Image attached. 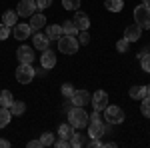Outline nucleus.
<instances>
[{
  "instance_id": "f257e3e1",
  "label": "nucleus",
  "mask_w": 150,
  "mask_h": 148,
  "mask_svg": "<svg viewBox=\"0 0 150 148\" xmlns=\"http://www.w3.org/2000/svg\"><path fill=\"white\" fill-rule=\"evenodd\" d=\"M68 122L74 126V128L82 130V128L88 126L90 118H88V112H86L82 106H72V108H68Z\"/></svg>"
},
{
  "instance_id": "f03ea898",
  "label": "nucleus",
  "mask_w": 150,
  "mask_h": 148,
  "mask_svg": "<svg viewBox=\"0 0 150 148\" xmlns=\"http://www.w3.org/2000/svg\"><path fill=\"white\" fill-rule=\"evenodd\" d=\"M56 42H58V50H60L62 54H76V52H78V48H80L78 38H76V36H72V34H62Z\"/></svg>"
},
{
  "instance_id": "7ed1b4c3",
  "label": "nucleus",
  "mask_w": 150,
  "mask_h": 148,
  "mask_svg": "<svg viewBox=\"0 0 150 148\" xmlns=\"http://www.w3.org/2000/svg\"><path fill=\"white\" fill-rule=\"evenodd\" d=\"M134 22L138 24L142 30H150V6L148 4H140L134 8Z\"/></svg>"
},
{
  "instance_id": "20e7f679",
  "label": "nucleus",
  "mask_w": 150,
  "mask_h": 148,
  "mask_svg": "<svg viewBox=\"0 0 150 148\" xmlns=\"http://www.w3.org/2000/svg\"><path fill=\"white\" fill-rule=\"evenodd\" d=\"M102 112H104L106 122H110V124H122L124 118H126V116H124V110H122L120 106H110V104H108Z\"/></svg>"
},
{
  "instance_id": "39448f33",
  "label": "nucleus",
  "mask_w": 150,
  "mask_h": 148,
  "mask_svg": "<svg viewBox=\"0 0 150 148\" xmlns=\"http://www.w3.org/2000/svg\"><path fill=\"white\" fill-rule=\"evenodd\" d=\"M36 76V70L32 64H22L20 62V66L16 68V80L20 82V84H30Z\"/></svg>"
},
{
  "instance_id": "423d86ee",
  "label": "nucleus",
  "mask_w": 150,
  "mask_h": 148,
  "mask_svg": "<svg viewBox=\"0 0 150 148\" xmlns=\"http://www.w3.org/2000/svg\"><path fill=\"white\" fill-rule=\"evenodd\" d=\"M36 10H38V8H36V0H20L18 6H16L18 16H24V18H30Z\"/></svg>"
},
{
  "instance_id": "0eeeda50",
  "label": "nucleus",
  "mask_w": 150,
  "mask_h": 148,
  "mask_svg": "<svg viewBox=\"0 0 150 148\" xmlns=\"http://www.w3.org/2000/svg\"><path fill=\"white\" fill-rule=\"evenodd\" d=\"M90 104L94 106V110H98V112H102L104 108L108 106V94L104 90H96L90 96Z\"/></svg>"
},
{
  "instance_id": "6e6552de",
  "label": "nucleus",
  "mask_w": 150,
  "mask_h": 148,
  "mask_svg": "<svg viewBox=\"0 0 150 148\" xmlns=\"http://www.w3.org/2000/svg\"><path fill=\"white\" fill-rule=\"evenodd\" d=\"M90 96H92V94H90L88 90H74V94L70 96V104H72V106H82V108H84V106L90 104Z\"/></svg>"
},
{
  "instance_id": "1a4fd4ad",
  "label": "nucleus",
  "mask_w": 150,
  "mask_h": 148,
  "mask_svg": "<svg viewBox=\"0 0 150 148\" xmlns=\"http://www.w3.org/2000/svg\"><path fill=\"white\" fill-rule=\"evenodd\" d=\"M12 34H14L16 40H26V38H30V34H32V28H30L28 22H16Z\"/></svg>"
},
{
  "instance_id": "9d476101",
  "label": "nucleus",
  "mask_w": 150,
  "mask_h": 148,
  "mask_svg": "<svg viewBox=\"0 0 150 148\" xmlns=\"http://www.w3.org/2000/svg\"><path fill=\"white\" fill-rule=\"evenodd\" d=\"M16 58H18L22 64H32V62H34V52H32V46L22 44L18 50H16Z\"/></svg>"
},
{
  "instance_id": "9b49d317",
  "label": "nucleus",
  "mask_w": 150,
  "mask_h": 148,
  "mask_svg": "<svg viewBox=\"0 0 150 148\" xmlns=\"http://www.w3.org/2000/svg\"><path fill=\"white\" fill-rule=\"evenodd\" d=\"M40 64H42V68L44 70H52L56 66V54L46 48V50H42V56H40Z\"/></svg>"
},
{
  "instance_id": "f8f14e48",
  "label": "nucleus",
  "mask_w": 150,
  "mask_h": 148,
  "mask_svg": "<svg viewBox=\"0 0 150 148\" xmlns=\"http://www.w3.org/2000/svg\"><path fill=\"white\" fill-rule=\"evenodd\" d=\"M32 46H34L36 50H46V48H50V38H48L46 34H42V32H36L34 36H32Z\"/></svg>"
},
{
  "instance_id": "ddd939ff",
  "label": "nucleus",
  "mask_w": 150,
  "mask_h": 148,
  "mask_svg": "<svg viewBox=\"0 0 150 148\" xmlns=\"http://www.w3.org/2000/svg\"><path fill=\"white\" fill-rule=\"evenodd\" d=\"M74 24H76V28L78 30H88L90 28V18H88V14L82 10H76V14H74Z\"/></svg>"
},
{
  "instance_id": "4468645a",
  "label": "nucleus",
  "mask_w": 150,
  "mask_h": 148,
  "mask_svg": "<svg viewBox=\"0 0 150 148\" xmlns=\"http://www.w3.org/2000/svg\"><path fill=\"white\" fill-rule=\"evenodd\" d=\"M140 36H142V28H140L138 24H130V26H126V30H124V38H126L128 42H136V40H140Z\"/></svg>"
},
{
  "instance_id": "2eb2a0df",
  "label": "nucleus",
  "mask_w": 150,
  "mask_h": 148,
  "mask_svg": "<svg viewBox=\"0 0 150 148\" xmlns=\"http://www.w3.org/2000/svg\"><path fill=\"white\" fill-rule=\"evenodd\" d=\"M88 136H90V138L104 136V124H102V120H90V122H88Z\"/></svg>"
},
{
  "instance_id": "dca6fc26",
  "label": "nucleus",
  "mask_w": 150,
  "mask_h": 148,
  "mask_svg": "<svg viewBox=\"0 0 150 148\" xmlns=\"http://www.w3.org/2000/svg\"><path fill=\"white\" fill-rule=\"evenodd\" d=\"M44 24H46V16L42 14V12H34L32 16H30V28L32 30H40V28H44Z\"/></svg>"
},
{
  "instance_id": "f3484780",
  "label": "nucleus",
  "mask_w": 150,
  "mask_h": 148,
  "mask_svg": "<svg viewBox=\"0 0 150 148\" xmlns=\"http://www.w3.org/2000/svg\"><path fill=\"white\" fill-rule=\"evenodd\" d=\"M144 96H148L146 86H140V84H136V86H130V98H132V100H142Z\"/></svg>"
},
{
  "instance_id": "a211bd4d",
  "label": "nucleus",
  "mask_w": 150,
  "mask_h": 148,
  "mask_svg": "<svg viewBox=\"0 0 150 148\" xmlns=\"http://www.w3.org/2000/svg\"><path fill=\"white\" fill-rule=\"evenodd\" d=\"M16 20H18V12L16 10H6L2 14V22L6 24V26H10V28L16 24Z\"/></svg>"
},
{
  "instance_id": "6ab92c4d",
  "label": "nucleus",
  "mask_w": 150,
  "mask_h": 148,
  "mask_svg": "<svg viewBox=\"0 0 150 148\" xmlns=\"http://www.w3.org/2000/svg\"><path fill=\"white\" fill-rule=\"evenodd\" d=\"M62 34H64V32H62V26H58V24H50L46 28V36L50 40H58Z\"/></svg>"
},
{
  "instance_id": "aec40b11",
  "label": "nucleus",
  "mask_w": 150,
  "mask_h": 148,
  "mask_svg": "<svg viewBox=\"0 0 150 148\" xmlns=\"http://www.w3.org/2000/svg\"><path fill=\"white\" fill-rule=\"evenodd\" d=\"M72 134H74V126L70 124V122H68V124H60V126H58V136H60V138L70 140Z\"/></svg>"
},
{
  "instance_id": "412c9836",
  "label": "nucleus",
  "mask_w": 150,
  "mask_h": 148,
  "mask_svg": "<svg viewBox=\"0 0 150 148\" xmlns=\"http://www.w3.org/2000/svg\"><path fill=\"white\" fill-rule=\"evenodd\" d=\"M10 120H12L10 108H4V106H0V128H6V126L10 124Z\"/></svg>"
},
{
  "instance_id": "4be33fe9",
  "label": "nucleus",
  "mask_w": 150,
  "mask_h": 148,
  "mask_svg": "<svg viewBox=\"0 0 150 148\" xmlns=\"http://www.w3.org/2000/svg\"><path fill=\"white\" fill-rule=\"evenodd\" d=\"M104 6H106V10H110V12H120L124 8V0H106Z\"/></svg>"
},
{
  "instance_id": "5701e85b",
  "label": "nucleus",
  "mask_w": 150,
  "mask_h": 148,
  "mask_svg": "<svg viewBox=\"0 0 150 148\" xmlns=\"http://www.w3.org/2000/svg\"><path fill=\"white\" fill-rule=\"evenodd\" d=\"M10 112H12V116H20V114L26 112V104L22 100H14L10 104Z\"/></svg>"
},
{
  "instance_id": "b1692460",
  "label": "nucleus",
  "mask_w": 150,
  "mask_h": 148,
  "mask_svg": "<svg viewBox=\"0 0 150 148\" xmlns=\"http://www.w3.org/2000/svg\"><path fill=\"white\" fill-rule=\"evenodd\" d=\"M14 102V96H12L10 90H2L0 92V106H4V108H10V104Z\"/></svg>"
},
{
  "instance_id": "393cba45",
  "label": "nucleus",
  "mask_w": 150,
  "mask_h": 148,
  "mask_svg": "<svg viewBox=\"0 0 150 148\" xmlns=\"http://www.w3.org/2000/svg\"><path fill=\"white\" fill-rule=\"evenodd\" d=\"M86 144V140H84V134H80V132H74L72 134V138H70V146L72 148H80Z\"/></svg>"
},
{
  "instance_id": "a878e982",
  "label": "nucleus",
  "mask_w": 150,
  "mask_h": 148,
  "mask_svg": "<svg viewBox=\"0 0 150 148\" xmlns=\"http://www.w3.org/2000/svg\"><path fill=\"white\" fill-rule=\"evenodd\" d=\"M62 32H64V34H72V36H76V34H78V28H76L74 20H64Z\"/></svg>"
},
{
  "instance_id": "bb28decb",
  "label": "nucleus",
  "mask_w": 150,
  "mask_h": 148,
  "mask_svg": "<svg viewBox=\"0 0 150 148\" xmlns=\"http://www.w3.org/2000/svg\"><path fill=\"white\" fill-rule=\"evenodd\" d=\"M140 112H142V116L144 118H150V96H144L142 100H140Z\"/></svg>"
},
{
  "instance_id": "cd10ccee",
  "label": "nucleus",
  "mask_w": 150,
  "mask_h": 148,
  "mask_svg": "<svg viewBox=\"0 0 150 148\" xmlns=\"http://www.w3.org/2000/svg\"><path fill=\"white\" fill-rule=\"evenodd\" d=\"M64 10H78L80 8V0H62Z\"/></svg>"
},
{
  "instance_id": "c85d7f7f",
  "label": "nucleus",
  "mask_w": 150,
  "mask_h": 148,
  "mask_svg": "<svg viewBox=\"0 0 150 148\" xmlns=\"http://www.w3.org/2000/svg\"><path fill=\"white\" fill-rule=\"evenodd\" d=\"M128 46H130V42H128L126 38H120V40L116 42V50H118L120 54H126V52H128Z\"/></svg>"
},
{
  "instance_id": "c756f323",
  "label": "nucleus",
  "mask_w": 150,
  "mask_h": 148,
  "mask_svg": "<svg viewBox=\"0 0 150 148\" xmlns=\"http://www.w3.org/2000/svg\"><path fill=\"white\" fill-rule=\"evenodd\" d=\"M40 142H42V146H52L54 144V134L52 132H44L40 136Z\"/></svg>"
},
{
  "instance_id": "7c9ffc66",
  "label": "nucleus",
  "mask_w": 150,
  "mask_h": 148,
  "mask_svg": "<svg viewBox=\"0 0 150 148\" xmlns=\"http://www.w3.org/2000/svg\"><path fill=\"white\" fill-rule=\"evenodd\" d=\"M140 66H142L144 72H150V52L142 54V58H140Z\"/></svg>"
},
{
  "instance_id": "2f4dec72",
  "label": "nucleus",
  "mask_w": 150,
  "mask_h": 148,
  "mask_svg": "<svg viewBox=\"0 0 150 148\" xmlns=\"http://www.w3.org/2000/svg\"><path fill=\"white\" fill-rule=\"evenodd\" d=\"M60 92H62V96H64V98H70V96L74 94V86L66 82V84H62V88H60Z\"/></svg>"
},
{
  "instance_id": "473e14b6",
  "label": "nucleus",
  "mask_w": 150,
  "mask_h": 148,
  "mask_svg": "<svg viewBox=\"0 0 150 148\" xmlns=\"http://www.w3.org/2000/svg\"><path fill=\"white\" fill-rule=\"evenodd\" d=\"M10 36V26H6V24L2 22L0 24V40H6Z\"/></svg>"
},
{
  "instance_id": "72a5a7b5",
  "label": "nucleus",
  "mask_w": 150,
  "mask_h": 148,
  "mask_svg": "<svg viewBox=\"0 0 150 148\" xmlns=\"http://www.w3.org/2000/svg\"><path fill=\"white\" fill-rule=\"evenodd\" d=\"M78 34H80V40H78V42H80L82 46H86L88 42H90V34H88V30H78Z\"/></svg>"
},
{
  "instance_id": "f704fd0d",
  "label": "nucleus",
  "mask_w": 150,
  "mask_h": 148,
  "mask_svg": "<svg viewBox=\"0 0 150 148\" xmlns=\"http://www.w3.org/2000/svg\"><path fill=\"white\" fill-rule=\"evenodd\" d=\"M50 4H52V0H36V8L38 10H46Z\"/></svg>"
},
{
  "instance_id": "c9c22d12",
  "label": "nucleus",
  "mask_w": 150,
  "mask_h": 148,
  "mask_svg": "<svg viewBox=\"0 0 150 148\" xmlns=\"http://www.w3.org/2000/svg\"><path fill=\"white\" fill-rule=\"evenodd\" d=\"M52 146H56V148H68L70 146V140L60 138V140H54V144H52Z\"/></svg>"
},
{
  "instance_id": "e433bc0d",
  "label": "nucleus",
  "mask_w": 150,
  "mask_h": 148,
  "mask_svg": "<svg viewBox=\"0 0 150 148\" xmlns=\"http://www.w3.org/2000/svg\"><path fill=\"white\" fill-rule=\"evenodd\" d=\"M86 146H90V148H100V146H104V144L100 142V138H92V140H90Z\"/></svg>"
},
{
  "instance_id": "4c0bfd02",
  "label": "nucleus",
  "mask_w": 150,
  "mask_h": 148,
  "mask_svg": "<svg viewBox=\"0 0 150 148\" xmlns=\"http://www.w3.org/2000/svg\"><path fill=\"white\" fill-rule=\"evenodd\" d=\"M28 148H44V146H42L40 140H30V142H28Z\"/></svg>"
},
{
  "instance_id": "58836bf2",
  "label": "nucleus",
  "mask_w": 150,
  "mask_h": 148,
  "mask_svg": "<svg viewBox=\"0 0 150 148\" xmlns=\"http://www.w3.org/2000/svg\"><path fill=\"white\" fill-rule=\"evenodd\" d=\"M8 146H10V142L4 140V138H0V148H8Z\"/></svg>"
},
{
  "instance_id": "ea45409f",
  "label": "nucleus",
  "mask_w": 150,
  "mask_h": 148,
  "mask_svg": "<svg viewBox=\"0 0 150 148\" xmlns=\"http://www.w3.org/2000/svg\"><path fill=\"white\" fill-rule=\"evenodd\" d=\"M142 2H144V4H148V6H150V0H142Z\"/></svg>"
},
{
  "instance_id": "a19ab883",
  "label": "nucleus",
  "mask_w": 150,
  "mask_h": 148,
  "mask_svg": "<svg viewBox=\"0 0 150 148\" xmlns=\"http://www.w3.org/2000/svg\"><path fill=\"white\" fill-rule=\"evenodd\" d=\"M146 92H148V96H150V86H146Z\"/></svg>"
}]
</instances>
